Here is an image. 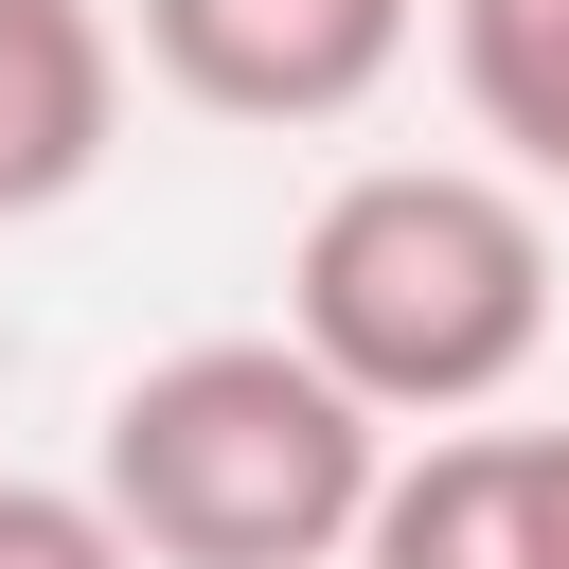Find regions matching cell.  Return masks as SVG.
<instances>
[{
	"instance_id": "cell-1",
	"label": "cell",
	"mask_w": 569,
	"mask_h": 569,
	"mask_svg": "<svg viewBox=\"0 0 569 569\" xmlns=\"http://www.w3.org/2000/svg\"><path fill=\"white\" fill-rule=\"evenodd\" d=\"M284 338L373 427H480L551 356V196L498 160H356L284 249Z\"/></svg>"
},
{
	"instance_id": "cell-2",
	"label": "cell",
	"mask_w": 569,
	"mask_h": 569,
	"mask_svg": "<svg viewBox=\"0 0 569 569\" xmlns=\"http://www.w3.org/2000/svg\"><path fill=\"white\" fill-rule=\"evenodd\" d=\"M373 480H391V427L284 320L142 356L89 427V498L142 569H356Z\"/></svg>"
},
{
	"instance_id": "cell-3",
	"label": "cell",
	"mask_w": 569,
	"mask_h": 569,
	"mask_svg": "<svg viewBox=\"0 0 569 569\" xmlns=\"http://www.w3.org/2000/svg\"><path fill=\"white\" fill-rule=\"evenodd\" d=\"M409 36H427V0H124V53H142L178 107L267 124V142L356 124V107L409 71Z\"/></svg>"
},
{
	"instance_id": "cell-4",
	"label": "cell",
	"mask_w": 569,
	"mask_h": 569,
	"mask_svg": "<svg viewBox=\"0 0 569 569\" xmlns=\"http://www.w3.org/2000/svg\"><path fill=\"white\" fill-rule=\"evenodd\" d=\"M356 569H569V427H427L373 480Z\"/></svg>"
},
{
	"instance_id": "cell-5",
	"label": "cell",
	"mask_w": 569,
	"mask_h": 569,
	"mask_svg": "<svg viewBox=\"0 0 569 569\" xmlns=\"http://www.w3.org/2000/svg\"><path fill=\"white\" fill-rule=\"evenodd\" d=\"M445 18V71H462V124L498 142L516 196H569V0H427Z\"/></svg>"
},
{
	"instance_id": "cell-6",
	"label": "cell",
	"mask_w": 569,
	"mask_h": 569,
	"mask_svg": "<svg viewBox=\"0 0 569 569\" xmlns=\"http://www.w3.org/2000/svg\"><path fill=\"white\" fill-rule=\"evenodd\" d=\"M0 569H142L89 480H0Z\"/></svg>"
}]
</instances>
